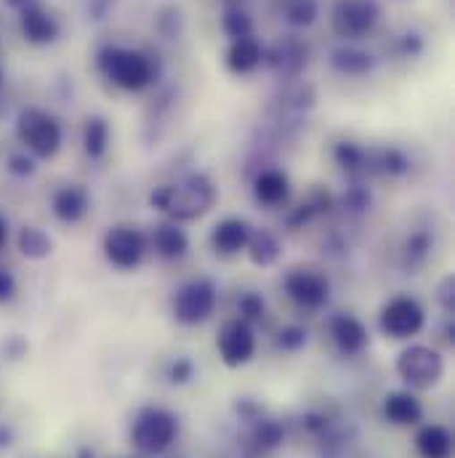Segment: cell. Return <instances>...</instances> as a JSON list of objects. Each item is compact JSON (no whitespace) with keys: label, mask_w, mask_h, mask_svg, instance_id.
<instances>
[{"label":"cell","mask_w":455,"mask_h":458,"mask_svg":"<svg viewBox=\"0 0 455 458\" xmlns=\"http://www.w3.org/2000/svg\"><path fill=\"white\" fill-rule=\"evenodd\" d=\"M214 203H216V190L203 176H192L181 184L157 187L152 192V206H157L160 211L171 214L179 222L198 219V216L208 214L214 208Z\"/></svg>","instance_id":"1"},{"label":"cell","mask_w":455,"mask_h":458,"mask_svg":"<svg viewBox=\"0 0 455 458\" xmlns=\"http://www.w3.org/2000/svg\"><path fill=\"white\" fill-rule=\"evenodd\" d=\"M179 435V421L173 413L163 411V408H147L136 416L133 429H131V440L141 454H163L173 445Z\"/></svg>","instance_id":"2"},{"label":"cell","mask_w":455,"mask_h":458,"mask_svg":"<svg viewBox=\"0 0 455 458\" xmlns=\"http://www.w3.org/2000/svg\"><path fill=\"white\" fill-rule=\"evenodd\" d=\"M19 139L40 160H51L62 147V125L43 110H24L19 114Z\"/></svg>","instance_id":"3"},{"label":"cell","mask_w":455,"mask_h":458,"mask_svg":"<svg viewBox=\"0 0 455 458\" xmlns=\"http://www.w3.org/2000/svg\"><path fill=\"white\" fill-rule=\"evenodd\" d=\"M397 373H400V378L410 389H432L442 378L445 362H442V354L437 349L424 346V344H416V346H408L400 354Z\"/></svg>","instance_id":"4"},{"label":"cell","mask_w":455,"mask_h":458,"mask_svg":"<svg viewBox=\"0 0 455 458\" xmlns=\"http://www.w3.org/2000/svg\"><path fill=\"white\" fill-rule=\"evenodd\" d=\"M102 64H105L107 75L113 78L114 86H120L125 91H141L152 81V64L139 51L114 48V51L105 54Z\"/></svg>","instance_id":"5"},{"label":"cell","mask_w":455,"mask_h":458,"mask_svg":"<svg viewBox=\"0 0 455 458\" xmlns=\"http://www.w3.org/2000/svg\"><path fill=\"white\" fill-rule=\"evenodd\" d=\"M216 310V288L208 280H192L184 288H179L173 299V315L184 326L206 323Z\"/></svg>","instance_id":"6"},{"label":"cell","mask_w":455,"mask_h":458,"mask_svg":"<svg viewBox=\"0 0 455 458\" xmlns=\"http://www.w3.org/2000/svg\"><path fill=\"white\" fill-rule=\"evenodd\" d=\"M424 307L413 296H394L381 310V331L392 339H410L424 328Z\"/></svg>","instance_id":"7"},{"label":"cell","mask_w":455,"mask_h":458,"mask_svg":"<svg viewBox=\"0 0 455 458\" xmlns=\"http://www.w3.org/2000/svg\"><path fill=\"white\" fill-rule=\"evenodd\" d=\"M147 253V237L131 225H114L105 234V256L117 269H133Z\"/></svg>","instance_id":"8"},{"label":"cell","mask_w":455,"mask_h":458,"mask_svg":"<svg viewBox=\"0 0 455 458\" xmlns=\"http://www.w3.org/2000/svg\"><path fill=\"white\" fill-rule=\"evenodd\" d=\"M285 291L299 307L317 310V307H323L328 301L331 283L320 269H293L285 277Z\"/></svg>","instance_id":"9"},{"label":"cell","mask_w":455,"mask_h":458,"mask_svg":"<svg viewBox=\"0 0 455 458\" xmlns=\"http://www.w3.org/2000/svg\"><path fill=\"white\" fill-rule=\"evenodd\" d=\"M216 346H219V354H222L224 365L240 368V365L250 362L253 354H256L253 328L245 320H229V323L222 326V331H219Z\"/></svg>","instance_id":"10"},{"label":"cell","mask_w":455,"mask_h":458,"mask_svg":"<svg viewBox=\"0 0 455 458\" xmlns=\"http://www.w3.org/2000/svg\"><path fill=\"white\" fill-rule=\"evenodd\" d=\"M378 19V5L373 0H339L333 13V27L343 38L365 35Z\"/></svg>","instance_id":"11"},{"label":"cell","mask_w":455,"mask_h":458,"mask_svg":"<svg viewBox=\"0 0 455 458\" xmlns=\"http://www.w3.org/2000/svg\"><path fill=\"white\" fill-rule=\"evenodd\" d=\"M253 232H250V225L242 222V219H224L214 227V234H211V245L216 248V253L222 256H234L240 250L248 248Z\"/></svg>","instance_id":"12"},{"label":"cell","mask_w":455,"mask_h":458,"mask_svg":"<svg viewBox=\"0 0 455 458\" xmlns=\"http://www.w3.org/2000/svg\"><path fill=\"white\" fill-rule=\"evenodd\" d=\"M54 216L64 225H75L86 216L88 211V192L78 184H70V187H62L54 192Z\"/></svg>","instance_id":"13"},{"label":"cell","mask_w":455,"mask_h":458,"mask_svg":"<svg viewBox=\"0 0 455 458\" xmlns=\"http://www.w3.org/2000/svg\"><path fill=\"white\" fill-rule=\"evenodd\" d=\"M383 416L397 427H413L421 421L424 408L410 392H392L383 400Z\"/></svg>","instance_id":"14"},{"label":"cell","mask_w":455,"mask_h":458,"mask_svg":"<svg viewBox=\"0 0 455 458\" xmlns=\"http://www.w3.org/2000/svg\"><path fill=\"white\" fill-rule=\"evenodd\" d=\"M331 334H333V342H336V346L341 349L343 354H359L367 346V331H365V326L357 318H351V315L333 318Z\"/></svg>","instance_id":"15"},{"label":"cell","mask_w":455,"mask_h":458,"mask_svg":"<svg viewBox=\"0 0 455 458\" xmlns=\"http://www.w3.org/2000/svg\"><path fill=\"white\" fill-rule=\"evenodd\" d=\"M21 32L32 43H51L59 35V24L48 11H43L38 5H29L21 13Z\"/></svg>","instance_id":"16"},{"label":"cell","mask_w":455,"mask_h":458,"mask_svg":"<svg viewBox=\"0 0 455 458\" xmlns=\"http://www.w3.org/2000/svg\"><path fill=\"white\" fill-rule=\"evenodd\" d=\"M253 192H256V200L264 203V206H282L291 195V184H288V176L282 171H264L258 174L256 184H253Z\"/></svg>","instance_id":"17"},{"label":"cell","mask_w":455,"mask_h":458,"mask_svg":"<svg viewBox=\"0 0 455 458\" xmlns=\"http://www.w3.org/2000/svg\"><path fill=\"white\" fill-rule=\"evenodd\" d=\"M416 448H418L421 458H451L453 456V437L445 427L429 424L418 432Z\"/></svg>","instance_id":"18"},{"label":"cell","mask_w":455,"mask_h":458,"mask_svg":"<svg viewBox=\"0 0 455 458\" xmlns=\"http://www.w3.org/2000/svg\"><path fill=\"white\" fill-rule=\"evenodd\" d=\"M152 245L163 259H181L190 248V240L176 225H163L155 229L152 234Z\"/></svg>","instance_id":"19"},{"label":"cell","mask_w":455,"mask_h":458,"mask_svg":"<svg viewBox=\"0 0 455 458\" xmlns=\"http://www.w3.org/2000/svg\"><path fill=\"white\" fill-rule=\"evenodd\" d=\"M261 62V48L253 38H237L229 48V67L234 72H250Z\"/></svg>","instance_id":"20"},{"label":"cell","mask_w":455,"mask_h":458,"mask_svg":"<svg viewBox=\"0 0 455 458\" xmlns=\"http://www.w3.org/2000/svg\"><path fill=\"white\" fill-rule=\"evenodd\" d=\"M19 250L29 259H43L51 253V237L38 227H24L19 234Z\"/></svg>","instance_id":"21"},{"label":"cell","mask_w":455,"mask_h":458,"mask_svg":"<svg viewBox=\"0 0 455 458\" xmlns=\"http://www.w3.org/2000/svg\"><path fill=\"white\" fill-rule=\"evenodd\" d=\"M107 147V125L102 120H91L88 123V131H86V149L88 155L99 157Z\"/></svg>","instance_id":"22"},{"label":"cell","mask_w":455,"mask_h":458,"mask_svg":"<svg viewBox=\"0 0 455 458\" xmlns=\"http://www.w3.org/2000/svg\"><path fill=\"white\" fill-rule=\"evenodd\" d=\"M261 315H264V301H261V296L245 293V296L240 299V320L250 323V320H258Z\"/></svg>","instance_id":"23"},{"label":"cell","mask_w":455,"mask_h":458,"mask_svg":"<svg viewBox=\"0 0 455 458\" xmlns=\"http://www.w3.org/2000/svg\"><path fill=\"white\" fill-rule=\"evenodd\" d=\"M13 293H16V277H13L8 269H3V267H0V304L11 301V299H13Z\"/></svg>","instance_id":"24"},{"label":"cell","mask_w":455,"mask_h":458,"mask_svg":"<svg viewBox=\"0 0 455 458\" xmlns=\"http://www.w3.org/2000/svg\"><path fill=\"white\" fill-rule=\"evenodd\" d=\"M8 245V222H5V216L0 214V250Z\"/></svg>","instance_id":"25"}]
</instances>
